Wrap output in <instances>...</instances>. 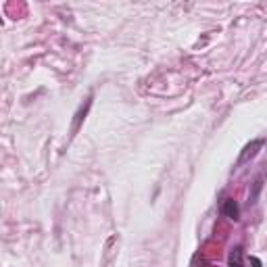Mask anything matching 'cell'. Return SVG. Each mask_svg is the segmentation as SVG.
<instances>
[{
	"label": "cell",
	"mask_w": 267,
	"mask_h": 267,
	"mask_svg": "<svg viewBox=\"0 0 267 267\" xmlns=\"http://www.w3.org/2000/svg\"><path fill=\"white\" fill-rule=\"evenodd\" d=\"M251 263H253V267H261V259H257V257H251Z\"/></svg>",
	"instance_id": "6"
},
{
	"label": "cell",
	"mask_w": 267,
	"mask_h": 267,
	"mask_svg": "<svg viewBox=\"0 0 267 267\" xmlns=\"http://www.w3.org/2000/svg\"><path fill=\"white\" fill-rule=\"evenodd\" d=\"M263 144H265V140L263 138H259V140H253V142H249L247 146H244V151L240 153V157H238V161H236V167H242L244 163H249L251 159H255L259 155V151L263 148Z\"/></svg>",
	"instance_id": "1"
},
{
	"label": "cell",
	"mask_w": 267,
	"mask_h": 267,
	"mask_svg": "<svg viewBox=\"0 0 267 267\" xmlns=\"http://www.w3.org/2000/svg\"><path fill=\"white\" fill-rule=\"evenodd\" d=\"M261 188H263V179L259 178L257 181H255V186H253V192H251V196H249V200H251V202H255V200H257V196H259Z\"/></svg>",
	"instance_id": "5"
},
{
	"label": "cell",
	"mask_w": 267,
	"mask_h": 267,
	"mask_svg": "<svg viewBox=\"0 0 267 267\" xmlns=\"http://www.w3.org/2000/svg\"><path fill=\"white\" fill-rule=\"evenodd\" d=\"M90 106H92V96H88L86 104H82L80 109H78V113H76V119H73V125H71V134H76V132L80 130L82 121L86 119V115H88V111H90Z\"/></svg>",
	"instance_id": "3"
},
{
	"label": "cell",
	"mask_w": 267,
	"mask_h": 267,
	"mask_svg": "<svg viewBox=\"0 0 267 267\" xmlns=\"http://www.w3.org/2000/svg\"><path fill=\"white\" fill-rule=\"evenodd\" d=\"M221 215L228 217L230 221H238L240 219V207H238V202L234 200V198H226V200L221 202Z\"/></svg>",
	"instance_id": "2"
},
{
	"label": "cell",
	"mask_w": 267,
	"mask_h": 267,
	"mask_svg": "<svg viewBox=\"0 0 267 267\" xmlns=\"http://www.w3.org/2000/svg\"><path fill=\"white\" fill-rule=\"evenodd\" d=\"M228 267H244V251L242 247H234L228 255Z\"/></svg>",
	"instance_id": "4"
}]
</instances>
